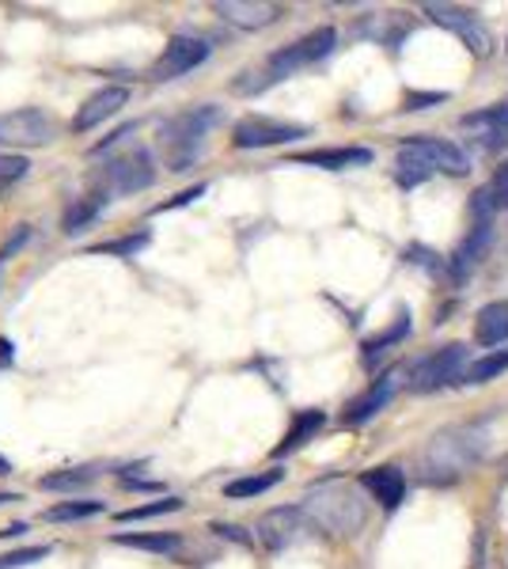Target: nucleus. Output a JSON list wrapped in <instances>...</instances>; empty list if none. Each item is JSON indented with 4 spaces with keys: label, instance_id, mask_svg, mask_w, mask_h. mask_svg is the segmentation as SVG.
<instances>
[{
    "label": "nucleus",
    "instance_id": "obj_14",
    "mask_svg": "<svg viewBox=\"0 0 508 569\" xmlns=\"http://www.w3.org/2000/svg\"><path fill=\"white\" fill-rule=\"evenodd\" d=\"M303 531V512L300 505H281V509H270L262 520L255 525L258 543L266 550H285L297 543V536Z\"/></svg>",
    "mask_w": 508,
    "mask_h": 569
},
{
    "label": "nucleus",
    "instance_id": "obj_11",
    "mask_svg": "<svg viewBox=\"0 0 508 569\" xmlns=\"http://www.w3.org/2000/svg\"><path fill=\"white\" fill-rule=\"evenodd\" d=\"M300 137H308V126L251 114L232 126V149H273V144H289L300 141Z\"/></svg>",
    "mask_w": 508,
    "mask_h": 569
},
{
    "label": "nucleus",
    "instance_id": "obj_15",
    "mask_svg": "<svg viewBox=\"0 0 508 569\" xmlns=\"http://www.w3.org/2000/svg\"><path fill=\"white\" fill-rule=\"evenodd\" d=\"M126 103H129V88H122V84L99 88L96 96H88L84 107L77 110V118H72V133H88V130H96V126L110 122L114 114H122Z\"/></svg>",
    "mask_w": 508,
    "mask_h": 569
},
{
    "label": "nucleus",
    "instance_id": "obj_31",
    "mask_svg": "<svg viewBox=\"0 0 508 569\" xmlns=\"http://www.w3.org/2000/svg\"><path fill=\"white\" fill-rule=\"evenodd\" d=\"M27 156H16V152H8V156H0V190H8L12 182H20L27 176Z\"/></svg>",
    "mask_w": 508,
    "mask_h": 569
},
{
    "label": "nucleus",
    "instance_id": "obj_29",
    "mask_svg": "<svg viewBox=\"0 0 508 569\" xmlns=\"http://www.w3.org/2000/svg\"><path fill=\"white\" fill-rule=\"evenodd\" d=\"M149 243H152L149 232H137V236H122V240H110V243L91 247V254H107V259H133V254H141Z\"/></svg>",
    "mask_w": 508,
    "mask_h": 569
},
{
    "label": "nucleus",
    "instance_id": "obj_39",
    "mask_svg": "<svg viewBox=\"0 0 508 569\" xmlns=\"http://www.w3.org/2000/svg\"><path fill=\"white\" fill-rule=\"evenodd\" d=\"M122 486H126V490H163V486L160 482H149V479H129V475H122Z\"/></svg>",
    "mask_w": 508,
    "mask_h": 569
},
{
    "label": "nucleus",
    "instance_id": "obj_35",
    "mask_svg": "<svg viewBox=\"0 0 508 569\" xmlns=\"http://www.w3.org/2000/svg\"><path fill=\"white\" fill-rule=\"evenodd\" d=\"M133 133H137V122H126L122 130H114L110 137H103V141H99V144H91V156H103L107 149H114L118 141H126V137H133Z\"/></svg>",
    "mask_w": 508,
    "mask_h": 569
},
{
    "label": "nucleus",
    "instance_id": "obj_21",
    "mask_svg": "<svg viewBox=\"0 0 508 569\" xmlns=\"http://www.w3.org/2000/svg\"><path fill=\"white\" fill-rule=\"evenodd\" d=\"M475 342L478 346H505L508 342V300H494L475 316Z\"/></svg>",
    "mask_w": 508,
    "mask_h": 569
},
{
    "label": "nucleus",
    "instance_id": "obj_20",
    "mask_svg": "<svg viewBox=\"0 0 508 569\" xmlns=\"http://www.w3.org/2000/svg\"><path fill=\"white\" fill-rule=\"evenodd\" d=\"M292 163H311V168L322 171H346V168H365L372 163V149H360V144H349V149H316V152H297Z\"/></svg>",
    "mask_w": 508,
    "mask_h": 569
},
{
    "label": "nucleus",
    "instance_id": "obj_42",
    "mask_svg": "<svg viewBox=\"0 0 508 569\" xmlns=\"http://www.w3.org/2000/svg\"><path fill=\"white\" fill-rule=\"evenodd\" d=\"M4 501H20V493H0V505Z\"/></svg>",
    "mask_w": 508,
    "mask_h": 569
},
{
    "label": "nucleus",
    "instance_id": "obj_13",
    "mask_svg": "<svg viewBox=\"0 0 508 569\" xmlns=\"http://www.w3.org/2000/svg\"><path fill=\"white\" fill-rule=\"evenodd\" d=\"M212 12L225 23L239 27V31H262V27H273L285 16L281 4H270V0H217Z\"/></svg>",
    "mask_w": 508,
    "mask_h": 569
},
{
    "label": "nucleus",
    "instance_id": "obj_17",
    "mask_svg": "<svg viewBox=\"0 0 508 569\" xmlns=\"http://www.w3.org/2000/svg\"><path fill=\"white\" fill-rule=\"evenodd\" d=\"M399 383H402V369H387L380 380L372 383L360 399H353L346 407V415H341V421L346 426H365V421H372L380 410L387 407V402L395 399V391H399Z\"/></svg>",
    "mask_w": 508,
    "mask_h": 569
},
{
    "label": "nucleus",
    "instance_id": "obj_26",
    "mask_svg": "<svg viewBox=\"0 0 508 569\" xmlns=\"http://www.w3.org/2000/svg\"><path fill=\"white\" fill-rule=\"evenodd\" d=\"M508 372V350H489L486 357H478V361H470L467 365V372H464V380L459 383H489L494 376H505Z\"/></svg>",
    "mask_w": 508,
    "mask_h": 569
},
{
    "label": "nucleus",
    "instance_id": "obj_8",
    "mask_svg": "<svg viewBox=\"0 0 508 569\" xmlns=\"http://www.w3.org/2000/svg\"><path fill=\"white\" fill-rule=\"evenodd\" d=\"M58 137V122L42 107H20L0 114V144L8 149H42Z\"/></svg>",
    "mask_w": 508,
    "mask_h": 569
},
{
    "label": "nucleus",
    "instance_id": "obj_1",
    "mask_svg": "<svg viewBox=\"0 0 508 569\" xmlns=\"http://www.w3.org/2000/svg\"><path fill=\"white\" fill-rule=\"evenodd\" d=\"M338 46V31L335 27H316L311 34H303V39L281 46V50H273L270 58L262 61V69H247L239 72L232 80V91L236 96H258V91L281 84V80L297 77L300 69H311L316 61L330 58Z\"/></svg>",
    "mask_w": 508,
    "mask_h": 569
},
{
    "label": "nucleus",
    "instance_id": "obj_3",
    "mask_svg": "<svg viewBox=\"0 0 508 569\" xmlns=\"http://www.w3.org/2000/svg\"><path fill=\"white\" fill-rule=\"evenodd\" d=\"M467 171H470V156L459 144L440 141V137H414V141H402L399 152H395V179L406 190L421 187L432 176L464 179Z\"/></svg>",
    "mask_w": 508,
    "mask_h": 569
},
{
    "label": "nucleus",
    "instance_id": "obj_6",
    "mask_svg": "<svg viewBox=\"0 0 508 569\" xmlns=\"http://www.w3.org/2000/svg\"><path fill=\"white\" fill-rule=\"evenodd\" d=\"M467 346L464 342H451V346H440V350L425 353L414 361L410 369V391L418 395H429V391H440L448 388V383L464 380L467 372Z\"/></svg>",
    "mask_w": 508,
    "mask_h": 569
},
{
    "label": "nucleus",
    "instance_id": "obj_22",
    "mask_svg": "<svg viewBox=\"0 0 508 569\" xmlns=\"http://www.w3.org/2000/svg\"><path fill=\"white\" fill-rule=\"evenodd\" d=\"M114 543L129 547V550H149V555L171 558V555H179V550H182V536H179V531H133V536H129V531H118Z\"/></svg>",
    "mask_w": 508,
    "mask_h": 569
},
{
    "label": "nucleus",
    "instance_id": "obj_2",
    "mask_svg": "<svg viewBox=\"0 0 508 569\" xmlns=\"http://www.w3.org/2000/svg\"><path fill=\"white\" fill-rule=\"evenodd\" d=\"M300 512L308 525H316L330 536H357L368 520V505L360 498V490L346 479H327L311 486L300 501Z\"/></svg>",
    "mask_w": 508,
    "mask_h": 569
},
{
    "label": "nucleus",
    "instance_id": "obj_34",
    "mask_svg": "<svg viewBox=\"0 0 508 569\" xmlns=\"http://www.w3.org/2000/svg\"><path fill=\"white\" fill-rule=\"evenodd\" d=\"M445 99H448V91H410L402 110H429V107L445 103Z\"/></svg>",
    "mask_w": 508,
    "mask_h": 569
},
{
    "label": "nucleus",
    "instance_id": "obj_23",
    "mask_svg": "<svg viewBox=\"0 0 508 569\" xmlns=\"http://www.w3.org/2000/svg\"><path fill=\"white\" fill-rule=\"evenodd\" d=\"M322 426H327V415H322V410H300V415L292 418V426H289V433H285V440L273 448V460H281V456H289V452H297V448H303L308 440H316V433H319Z\"/></svg>",
    "mask_w": 508,
    "mask_h": 569
},
{
    "label": "nucleus",
    "instance_id": "obj_32",
    "mask_svg": "<svg viewBox=\"0 0 508 569\" xmlns=\"http://www.w3.org/2000/svg\"><path fill=\"white\" fill-rule=\"evenodd\" d=\"M206 182H198V187H190V190H182V194H175L171 201H160V206H152V213H171V209H182V206H190V201H198V198H206Z\"/></svg>",
    "mask_w": 508,
    "mask_h": 569
},
{
    "label": "nucleus",
    "instance_id": "obj_24",
    "mask_svg": "<svg viewBox=\"0 0 508 569\" xmlns=\"http://www.w3.org/2000/svg\"><path fill=\"white\" fill-rule=\"evenodd\" d=\"M410 335V308H399V316H395V323L380 330L376 338H368L360 350H365V365H376V357H380L384 350H391V346H399L402 338Z\"/></svg>",
    "mask_w": 508,
    "mask_h": 569
},
{
    "label": "nucleus",
    "instance_id": "obj_4",
    "mask_svg": "<svg viewBox=\"0 0 508 569\" xmlns=\"http://www.w3.org/2000/svg\"><path fill=\"white\" fill-rule=\"evenodd\" d=\"M217 122H220V110L212 103L190 107V110H182V114L168 118L160 130V149H163L168 171H175V176L190 171L193 163L201 160V152H206V141Z\"/></svg>",
    "mask_w": 508,
    "mask_h": 569
},
{
    "label": "nucleus",
    "instance_id": "obj_25",
    "mask_svg": "<svg viewBox=\"0 0 508 569\" xmlns=\"http://www.w3.org/2000/svg\"><path fill=\"white\" fill-rule=\"evenodd\" d=\"M96 482V471L91 467H64V471H53V475H42L39 479V490H50V493H77L84 486Z\"/></svg>",
    "mask_w": 508,
    "mask_h": 569
},
{
    "label": "nucleus",
    "instance_id": "obj_33",
    "mask_svg": "<svg viewBox=\"0 0 508 569\" xmlns=\"http://www.w3.org/2000/svg\"><path fill=\"white\" fill-rule=\"evenodd\" d=\"M486 187H489V194H494L497 209H508V160L494 171V179H489Z\"/></svg>",
    "mask_w": 508,
    "mask_h": 569
},
{
    "label": "nucleus",
    "instance_id": "obj_40",
    "mask_svg": "<svg viewBox=\"0 0 508 569\" xmlns=\"http://www.w3.org/2000/svg\"><path fill=\"white\" fill-rule=\"evenodd\" d=\"M23 531H27V525H20V520H16V525L0 528V539H12V536H23Z\"/></svg>",
    "mask_w": 508,
    "mask_h": 569
},
{
    "label": "nucleus",
    "instance_id": "obj_12",
    "mask_svg": "<svg viewBox=\"0 0 508 569\" xmlns=\"http://www.w3.org/2000/svg\"><path fill=\"white\" fill-rule=\"evenodd\" d=\"M489 243H494V220H470V232L464 236V240H459V247L451 251V259H448L451 278L464 284L470 273H475L478 266L486 262Z\"/></svg>",
    "mask_w": 508,
    "mask_h": 569
},
{
    "label": "nucleus",
    "instance_id": "obj_30",
    "mask_svg": "<svg viewBox=\"0 0 508 569\" xmlns=\"http://www.w3.org/2000/svg\"><path fill=\"white\" fill-rule=\"evenodd\" d=\"M179 509H182V498H175V493H168V498H160V501L133 505V509L118 512V520H122V525H129V520H152V517H163V512H179Z\"/></svg>",
    "mask_w": 508,
    "mask_h": 569
},
{
    "label": "nucleus",
    "instance_id": "obj_28",
    "mask_svg": "<svg viewBox=\"0 0 508 569\" xmlns=\"http://www.w3.org/2000/svg\"><path fill=\"white\" fill-rule=\"evenodd\" d=\"M99 512H107L103 501H61V505H50V509L42 512V520H50V525H69V520H91V517H99Z\"/></svg>",
    "mask_w": 508,
    "mask_h": 569
},
{
    "label": "nucleus",
    "instance_id": "obj_37",
    "mask_svg": "<svg viewBox=\"0 0 508 569\" xmlns=\"http://www.w3.org/2000/svg\"><path fill=\"white\" fill-rule=\"evenodd\" d=\"M212 531H217L220 539H232V543H251V536H243V528H236V525H212Z\"/></svg>",
    "mask_w": 508,
    "mask_h": 569
},
{
    "label": "nucleus",
    "instance_id": "obj_18",
    "mask_svg": "<svg viewBox=\"0 0 508 569\" xmlns=\"http://www.w3.org/2000/svg\"><path fill=\"white\" fill-rule=\"evenodd\" d=\"M360 486H365V490L372 493V498L380 501L384 509H399L402 498H406V475L395 463L368 467V471L360 475Z\"/></svg>",
    "mask_w": 508,
    "mask_h": 569
},
{
    "label": "nucleus",
    "instance_id": "obj_9",
    "mask_svg": "<svg viewBox=\"0 0 508 569\" xmlns=\"http://www.w3.org/2000/svg\"><path fill=\"white\" fill-rule=\"evenodd\" d=\"M425 16H429L437 27H445V31L456 34L459 42L467 46L475 58H489L494 53V34H489V27L478 20V12H470V8H459V4H425L421 8Z\"/></svg>",
    "mask_w": 508,
    "mask_h": 569
},
{
    "label": "nucleus",
    "instance_id": "obj_7",
    "mask_svg": "<svg viewBox=\"0 0 508 569\" xmlns=\"http://www.w3.org/2000/svg\"><path fill=\"white\" fill-rule=\"evenodd\" d=\"M99 182L110 190V194H141L156 182V160L145 144H133L129 152L114 156V160L103 163L99 171Z\"/></svg>",
    "mask_w": 508,
    "mask_h": 569
},
{
    "label": "nucleus",
    "instance_id": "obj_27",
    "mask_svg": "<svg viewBox=\"0 0 508 569\" xmlns=\"http://www.w3.org/2000/svg\"><path fill=\"white\" fill-rule=\"evenodd\" d=\"M285 479V471H262V475H247V479H236L225 486V498L243 501V498H258V493L273 490L277 482Z\"/></svg>",
    "mask_w": 508,
    "mask_h": 569
},
{
    "label": "nucleus",
    "instance_id": "obj_16",
    "mask_svg": "<svg viewBox=\"0 0 508 569\" xmlns=\"http://www.w3.org/2000/svg\"><path fill=\"white\" fill-rule=\"evenodd\" d=\"M459 126L475 133L470 141H475L482 152H497L508 141V99L505 103L486 107V110H475V114H464L459 118Z\"/></svg>",
    "mask_w": 508,
    "mask_h": 569
},
{
    "label": "nucleus",
    "instance_id": "obj_36",
    "mask_svg": "<svg viewBox=\"0 0 508 569\" xmlns=\"http://www.w3.org/2000/svg\"><path fill=\"white\" fill-rule=\"evenodd\" d=\"M31 240V228H20V232H16V240H8L4 247H0V266H4L8 259H12L16 251H20V247Z\"/></svg>",
    "mask_w": 508,
    "mask_h": 569
},
{
    "label": "nucleus",
    "instance_id": "obj_10",
    "mask_svg": "<svg viewBox=\"0 0 508 569\" xmlns=\"http://www.w3.org/2000/svg\"><path fill=\"white\" fill-rule=\"evenodd\" d=\"M212 53V42L201 39V34H175V39L163 46V53L152 61L149 69V80H156V84H163V80H179L187 77V72H193L198 66H206Z\"/></svg>",
    "mask_w": 508,
    "mask_h": 569
},
{
    "label": "nucleus",
    "instance_id": "obj_5",
    "mask_svg": "<svg viewBox=\"0 0 508 569\" xmlns=\"http://www.w3.org/2000/svg\"><path fill=\"white\" fill-rule=\"evenodd\" d=\"M478 463L475 448H470L467 426L448 429V433H437L432 445L425 448V479L429 482H456L467 475V467Z\"/></svg>",
    "mask_w": 508,
    "mask_h": 569
},
{
    "label": "nucleus",
    "instance_id": "obj_19",
    "mask_svg": "<svg viewBox=\"0 0 508 569\" xmlns=\"http://www.w3.org/2000/svg\"><path fill=\"white\" fill-rule=\"evenodd\" d=\"M107 201H110V190L103 187V182L96 179V190H88L84 198H77L69 209H64V217H61V232L64 236H80L84 228H91L99 220V213L107 209Z\"/></svg>",
    "mask_w": 508,
    "mask_h": 569
},
{
    "label": "nucleus",
    "instance_id": "obj_38",
    "mask_svg": "<svg viewBox=\"0 0 508 569\" xmlns=\"http://www.w3.org/2000/svg\"><path fill=\"white\" fill-rule=\"evenodd\" d=\"M16 365V342L0 335V369H12Z\"/></svg>",
    "mask_w": 508,
    "mask_h": 569
},
{
    "label": "nucleus",
    "instance_id": "obj_41",
    "mask_svg": "<svg viewBox=\"0 0 508 569\" xmlns=\"http://www.w3.org/2000/svg\"><path fill=\"white\" fill-rule=\"evenodd\" d=\"M0 475H12V463H8L4 456H0Z\"/></svg>",
    "mask_w": 508,
    "mask_h": 569
}]
</instances>
